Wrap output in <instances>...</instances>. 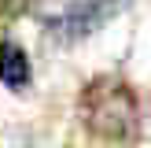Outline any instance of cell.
I'll list each match as a JSON object with an SVG mask.
<instances>
[{"instance_id":"obj_1","label":"cell","mask_w":151,"mask_h":148,"mask_svg":"<svg viewBox=\"0 0 151 148\" xmlns=\"http://www.w3.org/2000/svg\"><path fill=\"white\" fill-rule=\"evenodd\" d=\"M81 122L96 133V137L107 141H129L137 137L140 130V107L133 89L125 85L114 74H103V78H92L85 89H81Z\"/></svg>"},{"instance_id":"obj_2","label":"cell","mask_w":151,"mask_h":148,"mask_svg":"<svg viewBox=\"0 0 151 148\" xmlns=\"http://www.w3.org/2000/svg\"><path fill=\"white\" fill-rule=\"evenodd\" d=\"M125 4L129 0H70L55 19H48V33L63 44L81 41V37L96 33L103 22H111Z\"/></svg>"},{"instance_id":"obj_3","label":"cell","mask_w":151,"mask_h":148,"mask_svg":"<svg viewBox=\"0 0 151 148\" xmlns=\"http://www.w3.org/2000/svg\"><path fill=\"white\" fill-rule=\"evenodd\" d=\"M0 81L7 89H26L29 85V59L19 44L4 41L0 44Z\"/></svg>"}]
</instances>
